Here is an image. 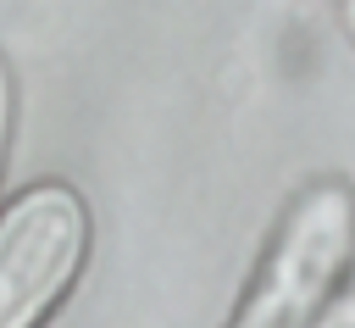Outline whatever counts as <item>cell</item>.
I'll use <instances>...</instances> for the list:
<instances>
[{
	"label": "cell",
	"mask_w": 355,
	"mask_h": 328,
	"mask_svg": "<svg viewBox=\"0 0 355 328\" xmlns=\"http://www.w3.org/2000/svg\"><path fill=\"white\" fill-rule=\"evenodd\" d=\"M6 133H11V78L0 67V161H6Z\"/></svg>",
	"instance_id": "obj_4"
},
{
	"label": "cell",
	"mask_w": 355,
	"mask_h": 328,
	"mask_svg": "<svg viewBox=\"0 0 355 328\" xmlns=\"http://www.w3.org/2000/svg\"><path fill=\"white\" fill-rule=\"evenodd\" d=\"M349 256H355V195L344 183L305 189L283 211L227 328H311L327 311Z\"/></svg>",
	"instance_id": "obj_1"
},
{
	"label": "cell",
	"mask_w": 355,
	"mask_h": 328,
	"mask_svg": "<svg viewBox=\"0 0 355 328\" xmlns=\"http://www.w3.org/2000/svg\"><path fill=\"white\" fill-rule=\"evenodd\" d=\"M89 211L67 183H33L0 211V328H39L72 289Z\"/></svg>",
	"instance_id": "obj_2"
},
{
	"label": "cell",
	"mask_w": 355,
	"mask_h": 328,
	"mask_svg": "<svg viewBox=\"0 0 355 328\" xmlns=\"http://www.w3.org/2000/svg\"><path fill=\"white\" fill-rule=\"evenodd\" d=\"M311 328H355V300H338V306H327Z\"/></svg>",
	"instance_id": "obj_3"
},
{
	"label": "cell",
	"mask_w": 355,
	"mask_h": 328,
	"mask_svg": "<svg viewBox=\"0 0 355 328\" xmlns=\"http://www.w3.org/2000/svg\"><path fill=\"white\" fill-rule=\"evenodd\" d=\"M349 28H355V0H349Z\"/></svg>",
	"instance_id": "obj_5"
}]
</instances>
